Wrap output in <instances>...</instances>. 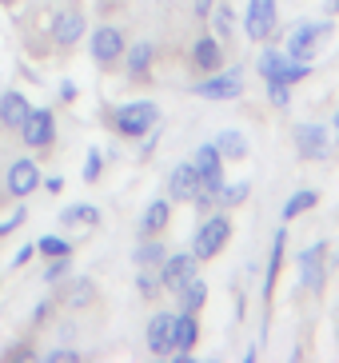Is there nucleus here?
I'll return each mask as SVG.
<instances>
[{"label": "nucleus", "instance_id": "2", "mask_svg": "<svg viewBox=\"0 0 339 363\" xmlns=\"http://www.w3.org/2000/svg\"><path fill=\"white\" fill-rule=\"evenodd\" d=\"M228 240H232V216L228 212H208L200 220V228H196V235H191L188 252L200 264H208V259H216L228 247Z\"/></svg>", "mask_w": 339, "mask_h": 363}, {"label": "nucleus", "instance_id": "25", "mask_svg": "<svg viewBox=\"0 0 339 363\" xmlns=\"http://www.w3.org/2000/svg\"><path fill=\"white\" fill-rule=\"evenodd\" d=\"M164 256H168V247H164L160 235H140L136 252H132V264H136V267H160V264H164Z\"/></svg>", "mask_w": 339, "mask_h": 363}, {"label": "nucleus", "instance_id": "23", "mask_svg": "<svg viewBox=\"0 0 339 363\" xmlns=\"http://www.w3.org/2000/svg\"><path fill=\"white\" fill-rule=\"evenodd\" d=\"M208 24H212V36L228 48L232 44V36H235V9L228 4V0H216V9H212V16H208Z\"/></svg>", "mask_w": 339, "mask_h": 363}, {"label": "nucleus", "instance_id": "31", "mask_svg": "<svg viewBox=\"0 0 339 363\" xmlns=\"http://www.w3.org/2000/svg\"><path fill=\"white\" fill-rule=\"evenodd\" d=\"M279 65H284V48H264L255 60V72H260V80H276Z\"/></svg>", "mask_w": 339, "mask_h": 363}, {"label": "nucleus", "instance_id": "10", "mask_svg": "<svg viewBox=\"0 0 339 363\" xmlns=\"http://www.w3.org/2000/svg\"><path fill=\"white\" fill-rule=\"evenodd\" d=\"M323 279H328V240H316L299 252V288L323 291Z\"/></svg>", "mask_w": 339, "mask_h": 363}, {"label": "nucleus", "instance_id": "12", "mask_svg": "<svg viewBox=\"0 0 339 363\" xmlns=\"http://www.w3.org/2000/svg\"><path fill=\"white\" fill-rule=\"evenodd\" d=\"M152 65H156V44L152 40H136V44L124 48V76L132 80V84H148Z\"/></svg>", "mask_w": 339, "mask_h": 363}, {"label": "nucleus", "instance_id": "13", "mask_svg": "<svg viewBox=\"0 0 339 363\" xmlns=\"http://www.w3.org/2000/svg\"><path fill=\"white\" fill-rule=\"evenodd\" d=\"M291 140H296L299 160H323V156L331 152V144H328V128H323V124H316V120L299 124V128L291 132Z\"/></svg>", "mask_w": 339, "mask_h": 363}, {"label": "nucleus", "instance_id": "47", "mask_svg": "<svg viewBox=\"0 0 339 363\" xmlns=\"http://www.w3.org/2000/svg\"><path fill=\"white\" fill-rule=\"evenodd\" d=\"M0 4H12V0H0Z\"/></svg>", "mask_w": 339, "mask_h": 363}, {"label": "nucleus", "instance_id": "14", "mask_svg": "<svg viewBox=\"0 0 339 363\" xmlns=\"http://www.w3.org/2000/svg\"><path fill=\"white\" fill-rule=\"evenodd\" d=\"M64 288H60V296H56V303L60 308H68V311H84V308H92L96 303V284L88 276H64L60 279Z\"/></svg>", "mask_w": 339, "mask_h": 363}, {"label": "nucleus", "instance_id": "37", "mask_svg": "<svg viewBox=\"0 0 339 363\" xmlns=\"http://www.w3.org/2000/svg\"><path fill=\"white\" fill-rule=\"evenodd\" d=\"M56 308H60L56 299H40V303L32 308V315H28V328H44V323H48V320L56 315Z\"/></svg>", "mask_w": 339, "mask_h": 363}, {"label": "nucleus", "instance_id": "5", "mask_svg": "<svg viewBox=\"0 0 339 363\" xmlns=\"http://www.w3.org/2000/svg\"><path fill=\"white\" fill-rule=\"evenodd\" d=\"M21 140L32 152H48L56 144V112L52 108H28V116L21 124Z\"/></svg>", "mask_w": 339, "mask_h": 363}, {"label": "nucleus", "instance_id": "46", "mask_svg": "<svg viewBox=\"0 0 339 363\" xmlns=\"http://www.w3.org/2000/svg\"><path fill=\"white\" fill-rule=\"evenodd\" d=\"M331 12H339V0H331Z\"/></svg>", "mask_w": 339, "mask_h": 363}, {"label": "nucleus", "instance_id": "26", "mask_svg": "<svg viewBox=\"0 0 339 363\" xmlns=\"http://www.w3.org/2000/svg\"><path fill=\"white\" fill-rule=\"evenodd\" d=\"M316 203H319V192H316V188H299V192L287 196V203L279 208V220H284V224H291V220H299L304 212H311Z\"/></svg>", "mask_w": 339, "mask_h": 363}, {"label": "nucleus", "instance_id": "8", "mask_svg": "<svg viewBox=\"0 0 339 363\" xmlns=\"http://www.w3.org/2000/svg\"><path fill=\"white\" fill-rule=\"evenodd\" d=\"M276 28H279L276 0H248V9H244V33H248V40L264 44Z\"/></svg>", "mask_w": 339, "mask_h": 363}, {"label": "nucleus", "instance_id": "39", "mask_svg": "<svg viewBox=\"0 0 339 363\" xmlns=\"http://www.w3.org/2000/svg\"><path fill=\"white\" fill-rule=\"evenodd\" d=\"M44 359H48V363H76V359H80V352L60 343V347H52V352H44Z\"/></svg>", "mask_w": 339, "mask_h": 363}, {"label": "nucleus", "instance_id": "34", "mask_svg": "<svg viewBox=\"0 0 339 363\" xmlns=\"http://www.w3.org/2000/svg\"><path fill=\"white\" fill-rule=\"evenodd\" d=\"M68 272H72V256H52L44 264V284H60Z\"/></svg>", "mask_w": 339, "mask_h": 363}, {"label": "nucleus", "instance_id": "7", "mask_svg": "<svg viewBox=\"0 0 339 363\" xmlns=\"http://www.w3.org/2000/svg\"><path fill=\"white\" fill-rule=\"evenodd\" d=\"M156 272H160L164 291H176V296H180V291L188 288V279L200 276V259L191 256V252H172V256H164V264H160Z\"/></svg>", "mask_w": 339, "mask_h": 363}, {"label": "nucleus", "instance_id": "20", "mask_svg": "<svg viewBox=\"0 0 339 363\" xmlns=\"http://www.w3.org/2000/svg\"><path fill=\"white\" fill-rule=\"evenodd\" d=\"M284 252H287V228L279 224V232L272 235V256H267V267H264V303H272V296H276L279 267H284Z\"/></svg>", "mask_w": 339, "mask_h": 363}, {"label": "nucleus", "instance_id": "21", "mask_svg": "<svg viewBox=\"0 0 339 363\" xmlns=\"http://www.w3.org/2000/svg\"><path fill=\"white\" fill-rule=\"evenodd\" d=\"M223 52H228V48L208 33V36H200V40L191 44V65H196V72L208 76V72H216V68H223Z\"/></svg>", "mask_w": 339, "mask_h": 363}, {"label": "nucleus", "instance_id": "3", "mask_svg": "<svg viewBox=\"0 0 339 363\" xmlns=\"http://www.w3.org/2000/svg\"><path fill=\"white\" fill-rule=\"evenodd\" d=\"M331 33H335V21H328V16H323V21L296 24V28H291V36H287V44H284V56H287V60H304V65H311Z\"/></svg>", "mask_w": 339, "mask_h": 363}, {"label": "nucleus", "instance_id": "44", "mask_svg": "<svg viewBox=\"0 0 339 363\" xmlns=\"http://www.w3.org/2000/svg\"><path fill=\"white\" fill-rule=\"evenodd\" d=\"M76 96H80V92H76V84H72V80H60V100H64V104H72Z\"/></svg>", "mask_w": 339, "mask_h": 363}, {"label": "nucleus", "instance_id": "17", "mask_svg": "<svg viewBox=\"0 0 339 363\" xmlns=\"http://www.w3.org/2000/svg\"><path fill=\"white\" fill-rule=\"evenodd\" d=\"M200 192V172H196V164H176L168 176V200L176 203H191V196Z\"/></svg>", "mask_w": 339, "mask_h": 363}, {"label": "nucleus", "instance_id": "22", "mask_svg": "<svg viewBox=\"0 0 339 363\" xmlns=\"http://www.w3.org/2000/svg\"><path fill=\"white\" fill-rule=\"evenodd\" d=\"M168 224H172V200L168 196H156L144 208V216H140V235H164Z\"/></svg>", "mask_w": 339, "mask_h": 363}, {"label": "nucleus", "instance_id": "15", "mask_svg": "<svg viewBox=\"0 0 339 363\" xmlns=\"http://www.w3.org/2000/svg\"><path fill=\"white\" fill-rule=\"evenodd\" d=\"M172 343H176V352H172V355L188 363L191 352H196V343H200V320H196V311H180V315H176Z\"/></svg>", "mask_w": 339, "mask_h": 363}, {"label": "nucleus", "instance_id": "18", "mask_svg": "<svg viewBox=\"0 0 339 363\" xmlns=\"http://www.w3.org/2000/svg\"><path fill=\"white\" fill-rule=\"evenodd\" d=\"M28 96L9 88V92H0V132H21L24 116H28Z\"/></svg>", "mask_w": 339, "mask_h": 363}, {"label": "nucleus", "instance_id": "33", "mask_svg": "<svg viewBox=\"0 0 339 363\" xmlns=\"http://www.w3.org/2000/svg\"><path fill=\"white\" fill-rule=\"evenodd\" d=\"M264 88H267V104L272 108L284 112V108L291 104V84H284V80H264Z\"/></svg>", "mask_w": 339, "mask_h": 363}, {"label": "nucleus", "instance_id": "1", "mask_svg": "<svg viewBox=\"0 0 339 363\" xmlns=\"http://www.w3.org/2000/svg\"><path fill=\"white\" fill-rule=\"evenodd\" d=\"M108 124L124 140H144L152 128H160V108L156 100H128V104L108 112Z\"/></svg>", "mask_w": 339, "mask_h": 363}, {"label": "nucleus", "instance_id": "24", "mask_svg": "<svg viewBox=\"0 0 339 363\" xmlns=\"http://www.w3.org/2000/svg\"><path fill=\"white\" fill-rule=\"evenodd\" d=\"M212 144L220 148L223 164H228V160H248V152H252V148H248V136H244L240 128H223L220 136L212 140Z\"/></svg>", "mask_w": 339, "mask_h": 363}, {"label": "nucleus", "instance_id": "19", "mask_svg": "<svg viewBox=\"0 0 339 363\" xmlns=\"http://www.w3.org/2000/svg\"><path fill=\"white\" fill-rule=\"evenodd\" d=\"M191 164H196V172H200V184H212V188H220L228 176H223V156L216 144H200L196 148V156H191Z\"/></svg>", "mask_w": 339, "mask_h": 363}, {"label": "nucleus", "instance_id": "30", "mask_svg": "<svg viewBox=\"0 0 339 363\" xmlns=\"http://www.w3.org/2000/svg\"><path fill=\"white\" fill-rule=\"evenodd\" d=\"M136 291L148 299V303H156V299H160L164 284H160V272H156V267H140V272H136Z\"/></svg>", "mask_w": 339, "mask_h": 363}, {"label": "nucleus", "instance_id": "45", "mask_svg": "<svg viewBox=\"0 0 339 363\" xmlns=\"http://www.w3.org/2000/svg\"><path fill=\"white\" fill-rule=\"evenodd\" d=\"M331 124H335V140H339V108H335V120H331Z\"/></svg>", "mask_w": 339, "mask_h": 363}, {"label": "nucleus", "instance_id": "41", "mask_svg": "<svg viewBox=\"0 0 339 363\" xmlns=\"http://www.w3.org/2000/svg\"><path fill=\"white\" fill-rule=\"evenodd\" d=\"M32 256H36V244H24L21 252H16V256H12V267H24V264H28Z\"/></svg>", "mask_w": 339, "mask_h": 363}, {"label": "nucleus", "instance_id": "38", "mask_svg": "<svg viewBox=\"0 0 339 363\" xmlns=\"http://www.w3.org/2000/svg\"><path fill=\"white\" fill-rule=\"evenodd\" d=\"M24 220H28V208H16V212L9 216V220H0V240H4V235H12L16 228L24 224Z\"/></svg>", "mask_w": 339, "mask_h": 363}, {"label": "nucleus", "instance_id": "27", "mask_svg": "<svg viewBox=\"0 0 339 363\" xmlns=\"http://www.w3.org/2000/svg\"><path fill=\"white\" fill-rule=\"evenodd\" d=\"M100 224V208L92 203H68L60 212V228H96Z\"/></svg>", "mask_w": 339, "mask_h": 363}, {"label": "nucleus", "instance_id": "11", "mask_svg": "<svg viewBox=\"0 0 339 363\" xmlns=\"http://www.w3.org/2000/svg\"><path fill=\"white\" fill-rule=\"evenodd\" d=\"M84 28H88V21L80 9H60L52 16V44L60 52H68V48H76V44L84 40Z\"/></svg>", "mask_w": 339, "mask_h": 363}, {"label": "nucleus", "instance_id": "35", "mask_svg": "<svg viewBox=\"0 0 339 363\" xmlns=\"http://www.w3.org/2000/svg\"><path fill=\"white\" fill-rule=\"evenodd\" d=\"M0 359H12V363H24V359H36V347H32V340L24 335V340L9 343L4 352H0Z\"/></svg>", "mask_w": 339, "mask_h": 363}, {"label": "nucleus", "instance_id": "36", "mask_svg": "<svg viewBox=\"0 0 339 363\" xmlns=\"http://www.w3.org/2000/svg\"><path fill=\"white\" fill-rule=\"evenodd\" d=\"M100 172H104V152H100V148H88L84 172H80V176H84V184H96V180H100Z\"/></svg>", "mask_w": 339, "mask_h": 363}, {"label": "nucleus", "instance_id": "32", "mask_svg": "<svg viewBox=\"0 0 339 363\" xmlns=\"http://www.w3.org/2000/svg\"><path fill=\"white\" fill-rule=\"evenodd\" d=\"M36 256H44V259L72 256V240H64V235H40V240H36Z\"/></svg>", "mask_w": 339, "mask_h": 363}, {"label": "nucleus", "instance_id": "40", "mask_svg": "<svg viewBox=\"0 0 339 363\" xmlns=\"http://www.w3.org/2000/svg\"><path fill=\"white\" fill-rule=\"evenodd\" d=\"M212 9H216V0H191V12H196L200 21H208V16H212Z\"/></svg>", "mask_w": 339, "mask_h": 363}, {"label": "nucleus", "instance_id": "28", "mask_svg": "<svg viewBox=\"0 0 339 363\" xmlns=\"http://www.w3.org/2000/svg\"><path fill=\"white\" fill-rule=\"evenodd\" d=\"M204 303H208V284L196 276V279H188V288L180 291V311H200Z\"/></svg>", "mask_w": 339, "mask_h": 363}, {"label": "nucleus", "instance_id": "4", "mask_svg": "<svg viewBox=\"0 0 339 363\" xmlns=\"http://www.w3.org/2000/svg\"><path fill=\"white\" fill-rule=\"evenodd\" d=\"M191 96L200 100H235L244 96V68H216V72H208V80H196L191 84Z\"/></svg>", "mask_w": 339, "mask_h": 363}, {"label": "nucleus", "instance_id": "6", "mask_svg": "<svg viewBox=\"0 0 339 363\" xmlns=\"http://www.w3.org/2000/svg\"><path fill=\"white\" fill-rule=\"evenodd\" d=\"M124 48H128V40L116 24H100L92 33V40H88V52H92L96 68H116L124 60Z\"/></svg>", "mask_w": 339, "mask_h": 363}, {"label": "nucleus", "instance_id": "29", "mask_svg": "<svg viewBox=\"0 0 339 363\" xmlns=\"http://www.w3.org/2000/svg\"><path fill=\"white\" fill-rule=\"evenodd\" d=\"M248 196H252V180H235V184L223 180L220 184V208H240Z\"/></svg>", "mask_w": 339, "mask_h": 363}, {"label": "nucleus", "instance_id": "42", "mask_svg": "<svg viewBox=\"0 0 339 363\" xmlns=\"http://www.w3.org/2000/svg\"><path fill=\"white\" fill-rule=\"evenodd\" d=\"M56 340H64V343H68V340H76V323H72V320L56 323Z\"/></svg>", "mask_w": 339, "mask_h": 363}, {"label": "nucleus", "instance_id": "9", "mask_svg": "<svg viewBox=\"0 0 339 363\" xmlns=\"http://www.w3.org/2000/svg\"><path fill=\"white\" fill-rule=\"evenodd\" d=\"M40 164L28 160V156H21V160H12L9 168H4V192L12 196V200H28L36 188H40Z\"/></svg>", "mask_w": 339, "mask_h": 363}, {"label": "nucleus", "instance_id": "16", "mask_svg": "<svg viewBox=\"0 0 339 363\" xmlns=\"http://www.w3.org/2000/svg\"><path fill=\"white\" fill-rule=\"evenodd\" d=\"M172 328H176V315H172V311H156V315L148 320V331H144V335H148V352L160 355V359L176 352V343H172Z\"/></svg>", "mask_w": 339, "mask_h": 363}, {"label": "nucleus", "instance_id": "43", "mask_svg": "<svg viewBox=\"0 0 339 363\" xmlns=\"http://www.w3.org/2000/svg\"><path fill=\"white\" fill-rule=\"evenodd\" d=\"M40 188L44 192H52V196H60L64 192V176H48V180H40Z\"/></svg>", "mask_w": 339, "mask_h": 363}]
</instances>
